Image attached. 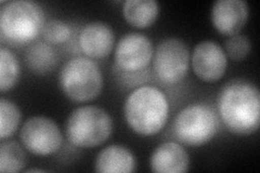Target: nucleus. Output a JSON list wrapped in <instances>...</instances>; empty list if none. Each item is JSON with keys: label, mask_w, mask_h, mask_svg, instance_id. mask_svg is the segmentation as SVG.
<instances>
[{"label": "nucleus", "mask_w": 260, "mask_h": 173, "mask_svg": "<svg viewBox=\"0 0 260 173\" xmlns=\"http://www.w3.org/2000/svg\"><path fill=\"white\" fill-rule=\"evenodd\" d=\"M225 54L234 61H241L248 55L251 49V43L247 36L237 34L229 36L224 43Z\"/></svg>", "instance_id": "nucleus-21"}, {"label": "nucleus", "mask_w": 260, "mask_h": 173, "mask_svg": "<svg viewBox=\"0 0 260 173\" xmlns=\"http://www.w3.org/2000/svg\"><path fill=\"white\" fill-rule=\"evenodd\" d=\"M219 114L226 128L239 135L253 134L260 122V92L246 80L228 84L219 96Z\"/></svg>", "instance_id": "nucleus-1"}, {"label": "nucleus", "mask_w": 260, "mask_h": 173, "mask_svg": "<svg viewBox=\"0 0 260 173\" xmlns=\"http://www.w3.org/2000/svg\"><path fill=\"white\" fill-rule=\"evenodd\" d=\"M45 170H43V169H36V168H30V169H27V170H25V172H44Z\"/></svg>", "instance_id": "nucleus-22"}, {"label": "nucleus", "mask_w": 260, "mask_h": 173, "mask_svg": "<svg viewBox=\"0 0 260 173\" xmlns=\"http://www.w3.org/2000/svg\"><path fill=\"white\" fill-rule=\"evenodd\" d=\"M22 118L20 107L14 102L3 97L0 100V137L6 140L15 133Z\"/></svg>", "instance_id": "nucleus-19"}, {"label": "nucleus", "mask_w": 260, "mask_h": 173, "mask_svg": "<svg viewBox=\"0 0 260 173\" xmlns=\"http://www.w3.org/2000/svg\"><path fill=\"white\" fill-rule=\"evenodd\" d=\"M59 85L70 100L91 101L102 91V73L89 57L75 56L63 65L59 74Z\"/></svg>", "instance_id": "nucleus-4"}, {"label": "nucleus", "mask_w": 260, "mask_h": 173, "mask_svg": "<svg viewBox=\"0 0 260 173\" xmlns=\"http://www.w3.org/2000/svg\"><path fill=\"white\" fill-rule=\"evenodd\" d=\"M115 44V32L108 23L93 21L86 24L79 35L81 51L93 59L108 56Z\"/></svg>", "instance_id": "nucleus-12"}, {"label": "nucleus", "mask_w": 260, "mask_h": 173, "mask_svg": "<svg viewBox=\"0 0 260 173\" xmlns=\"http://www.w3.org/2000/svg\"><path fill=\"white\" fill-rule=\"evenodd\" d=\"M21 75V66L18 57L6 47L0 48V91L11 90Z\"/></svg>", "instance_id": "nucleus-17"}, {"label": "nucleus", "mask_w": 260, "mask_h": 173, "mask_svg": "<svg viewBox=\"0 0 260 173\" xmlns=\"http://www.w3.org/2000/svg\"><path fill=\"white\" fill-rule=\"evenodd\" d=\"M153 53V44L148 36L141 32H128L116 46L115 62L120 70L137 72L148 66Z\"/></svg>", "instance_id": "nucleus-9"}, {"label": "nucleus", "mask_w": 260, "mask_h": 173, "mask_svg": "<svg viewBox=\"0 0 260 173\" xmlns=\"http://www.w3.org/2000/svg\"><path fill=\"white\" fill-rule=\"evenodd\" d=\"M94 169L101 173H129L136 170L134 154L123 145H109L98 154Z\"/></svg>", "instance_id": "nucleus-14"}, {"label": "nucleus", "mask_w": 260, "mask_h": 173, "mask_svg": "<svg viewBox=\"0 0 260 173\" xmlns=\"http://www.w3.org/2000/svg\"><path fill=\"white\" fill-rule=\"evenodd\" d=\"M124 116L136 133L145 136L156 134L164 128L169 116L167 96L153 86L137 88L126 98Z\"/></svg>", "instance_id": "nucleus-2"}, {"label": "nucleus", "mask_w": 260, "mask_h": 173, "mask_svg": "<svg viewBox=\"0 0 260 173\" xmlns=\"http://www.w3.org/2000/svg\"><path fill=\"white\" fill-rule=\"evenodd\" d=\"M65 131L73 145L92 148L103 144L110 137L113 131V120L102 107L80 106L69 116Z\"/></svg>", "instance_id": "nucleus-3"}, {"label": "nucleus", "mask_w": 260, "mask_h": 173, "mask_svg": "<svg viewBox=\"0 0 260 173\" xmlns=\"http://www.w3.org/2000/svg\"><path fill=\"white\" fill-rule=\"evenodd\" d=\"M26 155L19 143L3 140L0 144V171L19 172L25 167Z\"/></svg>", "instance_id": "nucleus-18"}, {"label": "nucleus", "mask_w": 260, "mask_h": 173, "mask_svg": "<svg viewBox=\"0 0 260 173\" xmlns=\"http://www.w3.org/2000/svg\"><path fill=\"white\" fill-rule=\"evenodd\" d=\"M218 118L210 106L198 103L184 107L174 121V133L189 146H201L209 142L217 132Z\"/></svg>", "instance_id": "nucleus-6"}, {"label": "nucleus", "mask_w": 260, "mask_h": 173, "mask_svg": "<svg viewBox=\"0 0 260 173\" xmlns=\"http://www.w3.org/2000/svg\"><path fill=\"white\" fill-rule=\"evenodd\" d=\"M190 51L183 40L166 38L153 53V70L164 84L174 85L184 79L189 71Z\"/></svg>", "instance_id": "nucleus-7"}, {"label": "nucleus", "mask_w": 260, "mask_h": 173, "mask_svg": "<svg viewBox=\"0 0 260 173\" xmlns=\"http://www.w3.org/2000/svg\"><path fill=\"white\" fill-rule=\"evenodd\" d=\"M25 60L29 70L36 74H47L58 62L54 49L48 44L37 43L28 47Z\"/></svg>", "instance_id": "nucleus-16"}, {"label": "nucleus", "mask_w": 260, "mask_h": 173, "mask_svg": "<svg viewBox=\"0 0 260 173\" xmlns=\"http://www.w3.org/2000/svg\"><path fill=\"white\" fill-rule=\"evenodd\" d=\"M20 140L28 152L48 156L60 150L63 137L55 121L44 116L28 118L20 130Z\"/></svg>", "instance_id": "nucleus-8"}, {"label": "nucleus", "mask_w": 260, "mask_h": 173, "mask_svg": "<svg viewBox=\"0 0 260 173\" xmlns=\"http://www.w3.org/2000/svg\"><path fill=\"white\" fill-rule=\"evenodd\" d=\"M150 167L157 173L186 172L190 168L189 154L179 143H162L152 153Z\"/></svg>", "instance_id": "nucleus-13"}, {"label": "nucleus", "mask_w": 260, "mask_h": 173, "mask_svg": "<svg viewBox=\"0 0 260 173\" xmlns=\"http://www.w3.org/2000/svg\"><path fill=\"white\" fill-rule=\"evenodd\" d=\"M125 20L138 28L151 26L159 14V5L155 0H127L123 6Z\"/></svg>", "instance_id": "nucleus-15"}, {"label": "nucleus", "mask_w": 260, "mask_h": 173, "mask_svg": "<svg viewBox=\"0 0 260 173\" xmlns=\"http://www.w3.org/2000/svg\"><path fill=\"white\" fill-rule=\"evenodd\" d=\"M191 61L195 75L206 82L221 79L228 67L223 48L214 40H203L195 46Z\"/></svg>", "instance_id": "nucleus-10"}, {"label": "nucleus", "mask_w": 260, "mask_h": 173, "mask_svg": "<svg viewBox=\"0 0 260 173\" xmlns=\"http://www.w3.org/2000/svg\"><path fill=\"white\" fill-rule=\"evenodd\" d=\"M249 7L245 0H217L211 8L214 27L225 36L237 35L245 26Z\"/></svg>", "instance_id": "nucleus-11"}, {"label": "nucleus", "mask_w": 260, "mask_h": 173, "mask_svg": "<svg viewBox=\"0 0 260 173\" xmlns=\"http://www.w3.org/2000/svg\"><path fill=\"white\" fill-rule=\"evenodd\" d=\"M43 36L49 44L59 45L67 41L71 36V27L62 20H50L44 24Z\"/></svg>", "instance_id": "nucleus-20"}, {"label": "nucleus", "mask_w": 260, "mask_h": 173, "mask_svg": "<svg viewBox=\"0 0 260 173\" xmlns=\"http://www.w3.org/2000/svg\"><path fill=\"white\" fill-rule=\"evenodd\" d=\"M45 14L38 4L29 0L8 2L0 11V31L16 44L35 39L44 27Z\"/></svg>", "instance_id": "nucleus-5"}]
</instances>
